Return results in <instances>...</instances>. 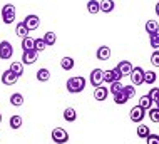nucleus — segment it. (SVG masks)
Returning <instances> with one entry per match:
<instances>
[{"label":"nucleus","instance_id":"23","mask_svg":"<svg viewBox=\"0 0 159 144\" xmlns=\"http://www.w3.org/2000/svg\"><path fill=\"white\" fill-rule=\"evenodd\" d=\"M87 12H89V14H92V15H96V14L101 12V7H99L97 0H89V2H87Z\"/></svg>","mask_w":159,"mask_h":144},{"label":"nucleus","instance_id":"4","mask_svg":"<svg viewBox=\"0 0 159 144\" xmlns=\"http://www.w3.org/2000/svg\"><path fill=\"white\" fill-rule=\"evenodd\" d=\"M52 141L55 142V144H66L67 141H69V134H67V131L66 129H62V128H55L54 131H52Z\"/></svg>","mask_w":159,"mask_h":144},{"label":"nucleus","instance_id":"10","mask_svg":"<svg viewBox=\"0 0 159 144\" xmlns=\"http://www.w3.org/2000/svg\"><path fill=\"white\" fill-rule=\"evenodd\" d=\"M37 54H39L37 50H25L24 54H22V64H24V65H32V64H35Z\"/></svg>","mask_w":159,"mask_h":144},{"label":"nucleus","instance_id":"27","mask_svg":"<svg viewBox=\"0 0 159 144\" xmlns=\"http://www.w3.org/2000/svg\"><path fill=\"white\" fill-rule=\"evenodd\" d=\"M15 34H17L19 37H22V39L29 35V29L24 25V22H19V24H17V27H15Z\"/></svg>","mask_w":159,"mask_h":144},{"label":"nucleus","instance_id":"18","mask_svg":"<svg viewBox=\"0 0 159 144\" xmlns=\"http://www.w3.org/2000/svg\"><path fill=\"white\" fill-rule=\"evenodd\" d=\"M136 132H137V136H139L141 139H146L149 134H151V129H149V126H146V124H139L137 129H136Z\"/></svg>","mask_w":159,"mask_h":144},{"label":"nucleus","instance_id":"21","mask_svg":"<svg viewBox=\"0 0 159 144\" xmlns=\"http://www.w3.org/2000/svg\"><path fill=\"white\" fill-rule=\"evenodd\" d=\"M74 65H75V60L72 59V57H64L61 60V67L64 69V71H72V69H74Z\"/></svg>","mask_w":159,"mask_h":144},{"label":"nucleus","instance_id":"40","mask_svg":"<svg viewBox=\"0 0 159 144\" xmlns=\"http://www.w3.org/2000/svg\"><path fill=\"white\" fill-rule=\"evenodd\" d=\"M0 123H2V114H0Z\"/></svg>","mask_w":159,"mask_h":144},{"label":"nucleus","instance_id":"38","mask_svg":"<svg viewBox=\"0 0 159 144\" xmlns=\"http://www.w3.org/2000/svg\"><path fill=\"white\" fill-rule=\"evenodd\" d=\"M146 141H148V144H159V136L157 134H149L146 137Z\"/></svg>","mask_w":159,"mask_h":144},{"label":"nucleus","instance_id":"15","mask_svg":"<svg viewBox=\"0 0 159 144\" xmlns=\"http://www.w3.org/2000/svg\"><path fill=\"white\" fill-rule=\"evenodd\" d=\"M152 104H154V102H152L151 95H149V94H144L143 97L139 99V104H137V106H141V107L144 109V111H149V109L152 107Z\"/></svg>","mask_w":159,"mask_h":144},{"label":"nucleus","instance_id":"19","mask_svg":"<svg viewBox=\"0 0 159 144\" xmlns=\"http://www.w3.org/2000/svg\"><path fill=\"white\" fill-rule=\"evenodd\" d=\"M144 29H146V32H148V35H152L154 32H157V30H159V24L156 20H148Z\"/></svg>","mask_w":159,"mask_h":144},{"label":"nucleus","instance_id":"14","mask_svg":"<svg viewBox=\"0 0 159 144\" xmlns=\"http://www.w3.org/2000/svg\"><path fill=\"white\" fill-rule=\"evenodd\" d=\"M99 7H101V12L111 14V12L114 10L116 3H114V0H101V2H99Z\"/></svg>","mask_w":159,"mask_h":144},{"label":"nucleus","instance_id":"33","mask_svg":"<svg viewBox=\"0 0 159 144\" xmlns=\"http://www.w3.org/2000/svg\"><path fill=\"white\" fill-rule=\"evenodd\" d=\"M34 49H35L37 52L45 50L47 49V44H45L44 39H35V40H34Z\"/></svg>","mask_w":159,"mask_h":144},{"label":"nucleus","instance_id":"1","mask_svg":"<svg viewBox=\"0 0 159 144\" xmlns=\"http://www.w3.org/2000/svg\"><path fill=\"white\" fill-rule=\"evenodd\" d=\"M85 84H87V81H85L82 76H75V77H70V79L67 81L66 87L70 94H79L85 89Z\"/></svg>","mask_w":159,"mask_h":144},{"label":"nucleus","instance_id":"17","mask_svg":"<svg viewBox=\"0 0 159 144\" xmlns=\"http://www.w3.org/2000/svg\"><path fill=\"white\" fill-rule=\"evenodd\" d=\"M64 119L67 121V123H74L77 119V112L74 107H67L66 111H64Z\"/></svg>","mask_w":159,"mask_h":144},{"label":"nucleus","instance_id":"36","mask_svg":"<svg viewBox=\"0 0 159 144\" xmlns=\"http://www.w3.org/2000/svg\"><path fill=\"white\" fill-rule=\"evenodd\" d=\"M151 64L154 67H159V50H154L151 54Z\"/></svg>","mask_w":159,"mask_h":144},{"label":"nucleus","instance_id":"20","mask_svg":"<svg viewBox=\"0 0 159 144\" xmlns=\"http://www.w3.org/2000/svg\"><path fill=\"white\" fill-rule=\"evenodd\" d=\"M49 79H50V71H49V69H45V67L39 69V71H37V81L47 82Z\"/></svg>","mask_w":159,"mask_h":144},{"label":"nucleus","instance_id":"9","mask_svg":"<svg viewBox=\"0 0 159 144\" xmlns=\"http://www.w3.org/2000/svg\"><path fill=\"white\" fill-rule=\"evenodd\" d=\"M114 69H116L119 74H121L122 77H126V76H129V74L132 72V64L129 62V60H121V62L116 65Z\"/></svg>","mask_w":159,"mask_h":144},{"label":"nucleus","instance_id":"11","mask_svg":"<svg viewBox=\"0 0 159 144\" xmlns=\"http://www.w3.org/2000/svg\"><path fill=\"white\" fill-rule=\"evenodd\" d=\"M17 81H19V77H17L15 74L10 71V69L2 74V84H3V86H14Z\"/></svg>","mask_w":159,"mask_h":144},{"label":"nucleus","instance_id":"3","mask_svg":"<svg viewBox=\"0 0 159 144\" xmlns=\"http://www.w3.org/2000/svg\"><path fill=\"white\" fill-rule=\"evenodd\" d=\"M144 72H146V71H144L143 67H139V65L132 67V72L129 74L132 86H141V84H144Z\"/></svg>","mask_w":159,"mask_h":144},{"label":"nucleus","instance_id":"12","mask_svg":"<svg viewBox=\"0 0 159 144\" xmlns=\"http://www.w3.org/2000/svg\"><path fill=\"white\" fill-rule=\"evenodd\" d=\"M121 79H122V76L116 71V69L104 71V82H107V84H111V82H114V81H121Z\"/></svg>","mask_w":159,"mask_h":144},{"label":"nucleus","instance_id":"28","mask_svg":"<svg viewBox=\"0 0 159 144\" xmlns=\"http://www.w3.org/2000/svg\"><path fill=\"white\" fill-rule=\"evenodd\" d=\"M10 71L15 74L17 77H20L24 74V64L22 62H12V65H10Z\"/></svg>","mask_w":159,"mask_h":144},{"label":"nucleus","instance_id":"30","mask_svg":"<svg viewBox=\"0 0 159 144\" xmlns=\"http://www.w3.org/2000/svg\"><path fill=\"white\" fill-rule=\"evenodd\" d=\"M45 40V44H47V47L49 45H54L55 42H57V35H55V32H47L44 37H42Z\"/></svg>","mask_w":159,"mask_h":144},{"label":"nucleus","instance_id":"22","mask_svg":"<svg viewBox=\"0 0 159 144\" xmlns=\"http://www.w3.org/2000/svg\"><path fill=\"white\" fill-rule=\"evenodd\" d=\"M127 101H129V95L126 94L124 87H122V91H121V92L114 94V102H116V104H126Z\"/></svg>","mask_w":159,"mask_h":144},{"label":"nucleus","instance_id":"26","mask_svg":"<svg viewBox=\"0 0 159 144\" xmlns=\"http://www.w3.org/2000/svg\"><path fill=\"white\" fill-rule=\"evenodd\" d=\"M156 79H157V76H156V72H154V71H148V72H144V84L152 86L154 82H156Z\"/></svg>","mask_w":159,"mask_h":144},{"label":"nucleus","instance_id":"8","mask_svg":"<svg viewBox=\"0 0 159 144\" xmlns=\"http://www.w3.org/2000/svg\"><path fill=\"white\" fill-rule=\"evenodd\" d=\"M24 25L29 29V32H30V30H35V29H39V25H40V19H39L35 14H30L24 19Z\"/></svg>","mask_w":159,"mask_h":144},{"label":"nucleus","instance_id":"34","mask_svg":"<svg viewBox=\"0 0 159 144\" xmlns=\"http://www.w3.org/2000/svg\"><path fill=\"white\" fill-rule=\"evenodd\" d=\"M148 114H149V119L152 123H159V107H151Z\"/></svg>","mask_w":159,"mask_h":144},{"label":"nucleus","instance_id":"37","mask_svg":"<svg viewBox=\"0 0 159 144\" xmlns=\"http://www.w3.org/2000/svg\"><path fill=\"white\" fill-rule=\"evenodd\" d=\"M124 91H126V94L129 95V99L134 97V94H136V87L134 86H124Z\"/></svg>","mask_w":159,"mask_h":144},{"label":"nucleus","instance_id":"35","mask_svg":"<svg viewBox=\"0 0 159 144\" xmlns=\"http://www.w3.org/2000/svg\"><path fill=\"white\" fill-rule=\"evenodd\" d=\"M148 94L151 95L152 102H156V107H159V89H157V87H154V89H151Z\"/></svg>","mask_w":159,"mask_h":144},{"label":"nucleus","instance_id":"31","mask_svg":"<svg viewBox=\"0 0 159 144\" xmlns=\"http://www.w3.org/2000/svg\"><path fill=\"white\" fill-rule=\"evenodd\" d=\"M149 44H151V47L154 50L159 49V30H157V32H154L152 35H149Z\"/></svg>","mask_w":159,"mask_h":144},{"label":"nucleus","instance_id":"7","mask_svg":"<svg viewBox=\"0 0 159 144\" xmlns=\"http://www.w3.org/2000/svg\"><path fill=\"white\" fill-rule=\"evenodd\" d=\"M129 117H131L132 123L141 124V123H143V119L146 117V111L141 106H134V107L131 109V112H129Z\"/></svg>","mask_w":159,"mask_h":144},{"label":"nucleus","instance_id":"25","mask_svg":"<svg viewBox=\"0 0 159 144\" xmlns=\"http://www.w3.org/2000/svg\"><path fill=\"white\" fill-rule=\"evenodd\" d=\"M34 40H35V39H32V37H24L22 39V50L25 52V50H35L34 49Z\"/></svg>","mask_w":159,"mask_h":144},{"label":"nucleus","instance_id":"32","mask_svg":"<svg viewBox=\"0 0 159 144\" xmlns=\"http://www.w3.org/2000/svg\"><path fill=\"white\" fill-rule=\"evenodd\" d=\"M10 128L12 129H20L22 128V117L20 116H12L10 117Z\"/></svg>","mask_w":159,"mask_h":144},{"label":"nucleus","instance_id":"24","mask_svg":"<svg viewBox=\"0 0 159 144\" xmlns=\"http://www.w3.org/2000/svg\"><path fill=\"white\" fill-rule=\"evenodd\" d=\"M10 104H12V106H15V107H20L24 104V95L20 94V92L12 94L10 95Z\"/></svg>","mask_w":159,"mask_h":144},{"label":"nucleus","instance_id":"6","mask_svg":"<svg viewBox=\"0 0 159 144\" xmlns=\"http://www.w3.org/2000/svg\"><path fill=\"white\" fill-rule=\"evenodd\" d=\"M89 81H91V84L94 87L102 86V82H104V71H102V69H99V67H96L91 72V76H89Z\"/></svg>","mask_w":159,"mask_h":144},{"label":"nucleus","instance_id":"13","mask_svg":"<svg viewBox=\"0 0 159 144\" xmlns=\"http://www.w3.org/2000/svg\"><path fill=\"white\" fill-rule=\"evenodd\" d=\"M107 92H109V91H107V87L106 86H99V87H96V89H94V99H96V101H106L107 99Z\"/></svg>","mask_w":159,"mask_h":144},{"label":"nucleus","instance_id":"41","mask_svg":"<svg viewBox=\"0 0 159 144\" xmlns=\"http://www.w3.org/2000/svg\"><path fill=\"white\" fill-rule=\"evenodd\" d=\"M157 2H159V0H157Z\"/></svg>","mask_w":159,"mask_h":144},{"label":"nucleus","instance_id":"39","mask_svg":"<svg viewBox=\"0 0 159 144\" xmlns=\"http://www.w3.org/2000/svg\"><path fill=\"white\" fill-rule=\"evenodd\" d=\"M156 15L159 17V2H157V5H156Z\"/></svg>","mask_w":159,"mask_h":144},{"label":"nucleus","instance_id":"5","mask_svg":"<svg viewBox=\"0 0 159 144\" xmlns=\"http://www.w3.org/2000/svg\"><path fill=\"white\" fill-rule=\"evenodd\" d=\"M12 55H14V47H12V44L8 40H2L0 42V59L8 60V59H12Z\"/></svg>","mask_w":159,"mask_h":144},{"label":"nucleus","instance_id":"2","mask_svg":"<svg viewBox=\"0 0 159 144\" xmlns=\"http://www.w3.org/2000/svg\"><path fill=\"white\" fill-rule=\"evenodd\" d=\"M0 14H2L3 24H7V25L14 24V20H15V7L12 5V3H5V5L2 7V10H0Z\"/></svg>","mask_w":159,"mask_h":144},{"label":"nucleus","instance_id":"29","mask_svg":"<svg viewBox=\"0 0 159 144\" xmlns=\"http://www.w3.org/2000/svg\"><path fill=\"white\" fill-rule=\"evenodd\" d=\"M122 82L121 81H114V82H111V87H109V92L111 94H117V92H121V91H122Z\"/></svg>","mask_w":159,"mask_h":144},{"label":"nucleus","instance_id":"16","mask_svg":"<svg viewBox=\"0 0 159 144\" xmlns=\"http://www.w3.org/2000/svg\"><path fill=\"white\" fill-rule=\"evenodd\" d=\"M96 55H97L99 60H107V59L111 57V49H109L107 45H101V47L97 49V54H96Z\"/></svg>","mask_w":159,"mask_h":144}]
</instances>
